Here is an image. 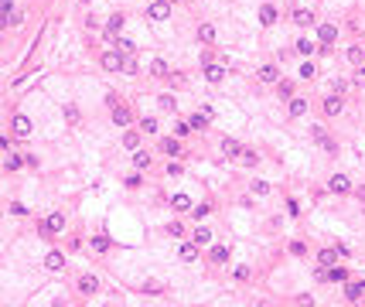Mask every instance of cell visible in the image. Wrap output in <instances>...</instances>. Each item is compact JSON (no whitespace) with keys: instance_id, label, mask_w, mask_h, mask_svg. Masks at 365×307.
Wrapping results in <instances>:
<instances>
[{"instance_id":"obj_31","label":"cell","mask_w":365,"mask_h":307,"mask_svg":"<svg viewBox=\"0 0 365 307\" xmlns=\"http://www.w3.org/2000/svg\"><path fill=\"white\" fill-rule=\"evenodd\" d=\"M239 160H242L246 167H256V164H260V154H256V151H242V154H239Z\"/></svg>"},{"instance_id":"obj_23","label":"cell","mask_w":365,"mask_h":307,"mask_svg":"<svg viewBox=\"0 0 365 307\" xmlns=\"http://www.w3.org/2000/svg\"><path fill=\"white\" fill-rule=\"evenodd\" d=\"M209 259H212V263H225V259H229V246H212Z\"/></svg>"},{"instance_id":"obj_5","label":"cell","mask_w":365,"mask_h":307,"mask_svg":"<svg viewBox=\"0 0 365 307\" xmlns=\"http://www.w3.org/2000/svg\"><path fill=\"white\" fill-rule=\"evenodd\" d=\"M113 123H116V127H130V123H133V113H130V106L116 102V106H113Z\"/></svg>"},{"instance_id":"obj_13","label":"cell","mask_w":365,"mask_h":307,"mask_svg":"<svg viewBox=\"0 0 365 307\" xmlns=\"http://www.w3.org/2000/svg\"><path fill=\"white\" fill-rule=\"evenodd\" d=\"M181 259L184 263H195L198 259V242L191 239V242H181Z\"/></svg>"},{"instance_id":"obj_35","label":"cell","mask_w":365,"mask_h":307,"mask_svg":"<svg viewBox=\"0 0 365 307\" xmlns=\"http://www.w3.org/2000/svg\"><path fill=\"white\" fill-rule=\"evenodd\" d=\"M209 215H212V205H195V208H191V219H198V222L209 219Z\"/></svg>"},{"instance_id":"obj_37","label":"cell","mask_w":365,"mask_h":307,"mask_svg":"<svg viewBox=\"0 0 365 307\" xmlns=\"http://www.w3.org/2000/svg\"><path fill=\"white\" fill-rule=\"evenodd\" d=\"M150 164V154L147 151H133V167H147Z\"/></svg>"},{"instance_id":"obj_40","label":"cell","mask_w":365,"mask_h":307,"mask_svg":"<svg viewBox=\"0 0 365 307\" xmlns=\"http://www.w3.org/2000/svg\"><path fill=\"white\" fill-rule=\"evenodd\" d=\"M167 235L181 239V235H184V226H181V222H167Z\"/></svg>"},{"instance_id":"obj_6","label":"cell","mask_w":365,"mask_h":307,"mask_svg":"<svg viewBox=\"0 0 365 307\" xmlns=\"http://www.w3.org/2000/svg\"><path fill=\"white\" fill-rule=\"evenodd\" d=\"M10 130H14V137H31L34 127H31L27 116H14V120H10Z\"/></svg>"},{"instance_id":"obj_50","label":"cell","mask_w":365,"mask_h":307,"mask_svg":"<svg viewBox=\"0 0 365 307\" xmlns=\"http://www.w3.org/2000/svg\"><path fill=\"white\" fill-rule=\"evenodd\" d=\"M232 277H235V280H249V270H246V266H239V270H235Z\"/></svg>"},{"instance_id":"obj_29","label":"cell","mask_w":365,"mask_h":307,"mask_svg":"<svg viewBox=\"0 0 365 307\" xmlns=\"http://www.w3.org/2000/svg\"><path fill=\"white\" fill-rule=\"evenodd\" d=\"M3 167H7V171H21V167H24V157H21V154H7V164H3Z\"/></svg>"},{"instance_id":"obj_48","label":"cell","mask_w":365,"mask_h":307,"mask_svg":"<svg viewBox=\"0 0 365 307\" xmlns=\"http://www.w3.org/2000/svg\"><path fill=\"white\" fill-rule=\"evenodd\" d=\"M290 253H293V256H304V253H307V246H304V242H290Z\"/></svg>"},{"instance_id":"obj_38","label":"cell","mask_w":365,"mask_h":307,"mask_svg":"<svg viewBox=\"0 0 365 307\" xmlns=\"http://www.w3.org/2000/svg\"><path fill=\"white\" fill-rule=\"evenodd\" d=\"M277 92H280V99H290L293 96V82H277Z\"/></svg>"},{"instance_id":"obj_30","label":"cell","mask_w":365,"mask_h":307,"mask_svg":"<svg viewBox=\"0 0 365 307\" xmlns=\"http://www.w3.org/2000/svg\"><path fill=\"white\" fill-rule=\"evenodd\" d=\"M362 290H365V283H348V287H345V297H348V301H359Z\"/></svg>"},{"instance_id":"obj_3","label":"cell","mask_w":365,"mask_h":307,"mask_svg":"<svg viewBox=\"0 0 365 307\" xmlns=\"http://www.w3.org/2000/svg\"><path fill=\"white\" fill-rule=\"evenodd\" d=\"M123 65H127V58H123V51H120V48L103 55V69H106V72H120Z\"/></svg>"},{"instance_id":"obj_12","label":"cell","mask_w":365,"mask_h":307,"mask_svg":"<svg viewBox=\"0 0 365 307\" xmlns=\"http://www.w3.org/2000/svg\"><path fill=\"white\" fill-rule=\"evenodd\" d=\"M140 133H144V130H127V133H123V147H127V151H140Z\"/></svg>"},{"instance_id":"obj_25","label":"cell","mask_w":365,"mask_h":307,"mask_svg":"<svg viewBox=\"0 0 365 307\" xmlns=\"http://www.w3.org/2000/svg\"><path fill=\"white\" fill-rule=\"evenodd\" d=\"M89 246H92L96 253H109V239H106V235H92V239H89Z\"/></svg>"},{"instance_id":"obj_24","label":"cell","mask_w":365,"mask_h":307,"mask_svg":"<svg viewBox=\"0 0 365 307\" xmlns=\"http://www.w3.org/2000/svg\"><path fill=\"white\" fill-rule=\"evenodd\" d=\"M113 45H116V48H120L123 55H133V51H137V45H133L130 38H113Z\"/></svg>"},{"instance_id":"obj_2","label":"cell","mask_w":365,"mask_h":307,"mask_svg":"<svg viewBox=\"0 0 365 307\" xmlns=\"http://www.w3.org/2000/svg\"><path fill=\"white\" fill-rule=\"evenodd\" d=\"M147 17H150V21H167V17H171V3H167V0H154V3L147 7Z\"/></svg>"},{"instance_id":"obj_4","label":"cell","mask_w":365,"mask_h":307,"mask_svg":"<svg viewBox=\"0 0 365 307\" xmlns=\"http://www.w3.org/2000/svg\"><path fill=\"white\" fill-rule=\"evenodd\" d=\"M328 191H335V195H348V191H352V181H348L345 174H331V178H328Z\"/></svg>"},{"instance_id":"obj_34","label":"cell","mask_w":365,"mask_h":307,"mask_svg":"<svg viewBox=\"0 0 365 307\" xmlns=\"http://www.w3.org/2000/svg\"><path fill=\"white\" fill-rule=\"evenodd\" d=\"M21 21H24V14H21V10H10V14H3V24H7V27H17Z\"/></svg>"},{"instance_id":"obj_9","label":"cell","mask_w":365,"mask_h":307,"mask_svg":"<svg viewBox=\"0 0 365 307\" xmlns=\"http://www.w3.org/2000/svg\"><path fill=\"white\" fill-rule=\"evenodd\" d=\"M317 38H321V45L328 48V45H335V38H338V27H335V24H321V27H317Z\"/></svg>"},{"instance_id":"obj_51","label":"cell","mask_w":365,"mask_h":307,"mask_svg":"<svg viewBox=\"0 0 365 307\" xmlns=\"http://www.w3.org/2000/svg\"><path fill=\"white\" fill-rule=\"evenodd\" d=\"M355 82H359V85H365V69H359V72H355Z\"/></svg>"},{"instance_id":"obj_46","label":"cell","mask_w":365,"mask_h":307,"mask_svg":"<svg viewBox=\"0 0 365 307\" xmlns=\"http://www.w3.org/2000/svg\"><path fill=\"white\" fill-rule=\"evenodd\" d=\"M65 120H69V123H78V109H75V106H65Z\"/></svg>"},{"instance_id":"obj_47","label":"cell","mask_w":365,"mask_h":307,"mask_svg":"<svg viewBox=\"0 0 365 307\" xmlns=\"http://www.w3.org/2000/svg\"><path fill=\"white\" fill-rule=\"evenodd\" d=\"M123 184H127V188H140V184H144V181H140V174H130V178H127V181H123Z\"/></svg>"},{"instance_id":"obj_45","label":"cell","mask_w":365,"mask_h":307,"mask_svg":"<svg viewBox=\"0 0 365 307\" xmlns=\"http://www.w3.org/2000/svg\"><path fill=\"white\" fill-rule=\"evenodd\" d=\"M253 191H256V195H270V184H266V181H253Z\"/></svg>"},{"instance_id":"obj_16","label":"cell","mask_w":365,"mask_h":307,"mask_svg":"<svg viewBox=\"0 0 365 307\" xmlns=\"http://www.w3.org/2000/svg\"><path fill=\"white\" fill-rule=\"evenodd\" d=\"M120 27H123V14H113V17H109V24H106V38H116V34H120Z\"/></svg>"},{"instance_id":"obj_8","label":"cell","mask_w":365,"mask_h":307,"mask_svg":"<svg viewBox=\"0 0 365 307\" xmlns=\"http://www.w3.org/2000/svg\"><path fill=\"white\" fill-rule=\"evenodd\" d=\"M277 17H280V14H277V7H273V3H263V7H260V24H263V27H273V24H277Z\"/></svg>"},{"instance_id":"obj_43","label":"cell","mask_w":365,"mask_h":307,"mask_svg":"<svg viewBox=\"0 0 365 307\" xmlns=\"http://www.w3.org/2000/svg\"><path fill=\"white\" fill-rule=\"evenodd\" d=\"M140 130H144V133H157V120H150V116L140 120Z\"/></svg>"},{"instance_id":"obj_10","label":"cell","mask_w":365,"mask_h":307,"mask_svg":"<svg viewBox=\"0 0 365 307\" xmlns=\"http://www.w3.org/2000/svg\"><path fill=\"white\" fill-rule=\"evenodd\" d=\"M96 290H99V280L92 273H82L78 277V294H96Z\"/></svg>"},{"instance_id":"obj_42","label":"cell","mask_w":365,"mask_h":307,"mask_svg":"<svg viewBox=\"0 0 365 307\" xmlns=\"http://www.w3.org/2000/svg\"><path fill=\"white\" fill-rule=\"evenodd\" d=\"M314 76H317V69H314L311 62H304V65H300V78H314Z\"/></svg>"},{"instance_id":"obj_18","label":"cell","mask_w":365,"mask_h":307,"mask_svg":"<svg viewBox=\"0 0 365 307\" xmlns=\"http://www.w3.org/2000/svg\"><path fill=\"white\" fill-rule=\"evenodd\" d=\"M338 256H341L338 249H321V253H317V263H321V266H335Z\"/></svg>"},{"instance_id":"obj_44","label":"cell","mask_w":365,"mask_h":307,"mask_svg":"<svg viewBox=\"0 0 365 307\" xmlns=\"http://www.w3.org/2000/svg\"><path fill=\"white\" fill-rule=\"evenodd\" d=\"M174 133H178V137H188V133H191V123H188V120H181V123L174 127Z\"/></svg>"},{"instance_id":"obj_21","label":"cell","mask_w":365,"mask_h":307,"mask_svg":"<svg viewBox=\"0 0 365 307\" xmlns=\"http://www.w3.org/2000/svg\"><path fill=\"white\" fill-rule=\"evenodd\" d=\"M205 78H209V82H222V78H225V69H222V65H205Z\"/></svg>"},{"instance_id":"obj_7","label":"cell","mask_w":365,"mask_h":307,"mask_svg":"<svg viewBox=\"0 0 365 307\" xmlns=\"http://www.w3.org/2000/svg\"><path fill=\"white\" fill-rule=\"evenodd\" d=\"M45 270H52V273H62V270H65V256H62L58 249H52V253L45 256Z\"/></svg>"},{"instance_id":"obj_39","label":"cell","mask_w":365,"mask_h":307,"mask_svg":"<svg viewBox=\"0 0 365 307\" xmlns=\"http://www.w3.org/2000/svg\"><path fill=\"white\" fill-rule=\"evenodd\" d=\"M157 106H160L164 113H174V96H160V99H157Z\"/></svg>"},{"instance_id":"obj_22","label":"cell","mask_w":365,"mask_h":307,"mask_svg":"<svg viewBox=\"0 0 365 307\" xmlns=\"http://www.w3.org/2000/svg\"><path fill=\"white\" fill-rule=\"evenodd\" d=\"M160 151H164V154H181L178 137H164V140H160Z\"/></svg>"},{"instance_id":"obj_53","label":"cell","mask_w":365,"mask_h":307,"mask_svg":"<svg viewBox=\"0 0 365 307\" xmlns=\"http://www.w3.org/2000/svg\"><path fill=\"white\" fill-rule=\"evenodd\" d=\"M147 3H154V0H147Z\"/></svg>"},{"instance_id":"obj_17","label":"cell","mask_w":365,"mask_h":307,"mask_svg":"<svg viewBox=\"0 0 365 307\" xmlns=\"http://www.w3.org/2000/svg\"><path fill=\"white\" fill-rule=\"evenodd\" d=\"M171 205H174V208H178V212H191V198H188V195H184V191H178V195H174V198H171Z\"/></svg>"},{"instance_id":"obj_15","label":"cell","mask_w":365,"mask_h":307,"mask_svg":"<svg viewBox=\"0 0 365 307\" xmlns=\"http://www.w3.org/2000/svg\"><path fill=\"white\" fill-rule=\"evenodd\" d=\"M293 24H297V27H307V24H314V14L297 7V10H293Z\"/></svg>"},{"instance_id":"obj_41","label":"cell","mask_w":365,"mask_h":307,"mask_svg":"<svg viewBox=\"0 0 365 307\" xmlns=\"http://www.w3.org/2000/svg\"><path fill=\"white\" fill-rule=\"evenodd\" d=\"M293 48H297L300 55H311V51H314V41H304V38H300V41H297Z\"/></svg>"},{"instance_id":"obj_1","label":"cell","mask_w":365,"mask_h":307,"mask_svg":"<svg viewBox=\"0 0 365 307\" xmlns=\"http://www.w3.org/2000/svg\"><path fill=\"white\" fill-rule=\"evenodd\" d=\"M62 229H65V215H62V212H55V215H48V219L41 222V235H45V239H52L55 232H62Z\"/></svg>"},{"instance_id":"obj_20","label":"cell","mask_w":365,"mask_h":307,"mask_svg":"<svg viewBox=\"0 0 365 307\" xmlns=\"http://www.w3.org/2000/svg\"><path fill=\"white\" fill-rule=\"evenodd\" d=\"M198 41H202V45H212V41H215V27H212V24H202V27H198Z\"/></svg>"},{"instance_id":"obj_19","label":"cell","mask_w":365,"mask_h":307,"mask_svg":"<svg viewBox=\"0 0 365 307\" xmlns=\"http://www.w3.org/2000/svg\"><path fill=\"white\" fill-rule=\"evenodd\" d=\"M222 154H225V157H239V154H242V147H239L232 137H225V140H222Z\"/></svg>"},{"instance_id":"obj_52","label":"cell","mask_w":365,"mask_h":307,"mask_svg":"<svg viewBox=\"0 0 365 307\" xmlns=\"http://www.w3.org/2000/svg\"><path fill=\"white\" fill-rule=\"evenodd\" d=\"M0 10H3V14H10V0H0Z\"/></svg>"},{"instance_id":"obj_11","label":"cell","mask_w":365,"mask_h":307,"mask_svg":"<svg viewBox=\"0 0 365 307\" xmlns=\"http://www.w3.org/2000/svg\"><path fill=\"white\" fill-rule=\"evenodd\" d=\"M260 82H263V85H277V82H280V72H277L273 65H263V69H260Z\"/></svg>"},{"instance_id":"obj_36","label":"cell","mask_w":365,"mask_h":307,"mask_svg":"<svg viewBox=\"0 0 365 307\" xmlns=\"http://www.w3.org/2000/svg\"><path fill=\"white\" fill-rule=\"evenodd\" d=\"M328 280H335V283H345V280H348V270H345V266H335V270L328 273Z\"/></svg>"},{"instance_id":"obj_32","label":"cell","mask_w":365,"mask_h":307,"mask_svg":"<svg viewBox=\"0 0 365 307\" xmlns=\"http://www.w3.org/2000/svg\"><path fill=\"white\" fill-rule=\"evenodd\" d=\"M191 239H195L198 246H209V242H212V232H209V229H195V232H191Z\"/></svg>"},{"instance_id":"obj_26","label":"cell","mask_w":365,"mask_h":307,"mask_svg":"<svg viewBox=\"0 0 365 307\" xmlns=\"http://www.w3.org/2000/svg\"><path fill=\"white\" fill-rule=\"evenodd\" d=\"M345 58H348V62H352V65H362L365 51H362V48H359V45H352V48H348V51H345Z\"/></svg>"},{"instance_id":"obj_33","label":"cell","mask_w":365,"mask_h":307,"mask_svg":"<svg viewBox=\"0 0 365 307\" xmlns=\"http://www.w3.org/2000/svg\"><path fill=\"white\" fill-rule=\"evenodd\" d=\"M307 113V99H290V116H304Z\"/></svg>"},{"instance_id":"obj_27","label":"cell","mask_w":365,"mask_h":307,"mask_svg":"<svg viewBox=\"0 0 365 307\" xmlns=\"http://www.w3.org/2000/svg\"><path fill=\"white\" fill-rule=\"evenodd\" d=\"M150 76H154V78H164V76H171V72H167V65H164L160 58H154V62H150Z\"/></svg>"},{"instance_id":"obj_14","label":"cell","mask_w":365,"mask_h":307,"mask_svg":"<svg viewBox=\"0 0 365 307\" xmlns=\"http://www.w3.org/2000/svg\"><path fill=\"white\" fill-rule=\"evenodd\" d=\"M341 113V96H328L324 99V116H338Z\"/></svg>"},{"instance_id":"obj_49","label":"cell","mask_w":365,"mask_h":307,"mask_svg":"<svg viewBox=\"0 0 365 307\" xmlns=\"http://www.w3.org/2000/svg\"><path fill=\"white\" fill-rule=\"evenodd\" d=\"M10 215H27V208H24L21 202H14V205H10Z\"/></svg>"},{"instance_id":"obj_28","label":"cell","mask_w":365,"mask_h":307,"mask_svg":"<svg viewBox=\"0 0 365 307\" xmlns=\"http://www.w3.org/2000/svg\"><path fill=\"white\" fill-rule=\"evenodd\" d=\"M209 120H212V116H205V113H191V120H188V123H191V130H205V123H209Z\"/></svg>"}]
</instances>
